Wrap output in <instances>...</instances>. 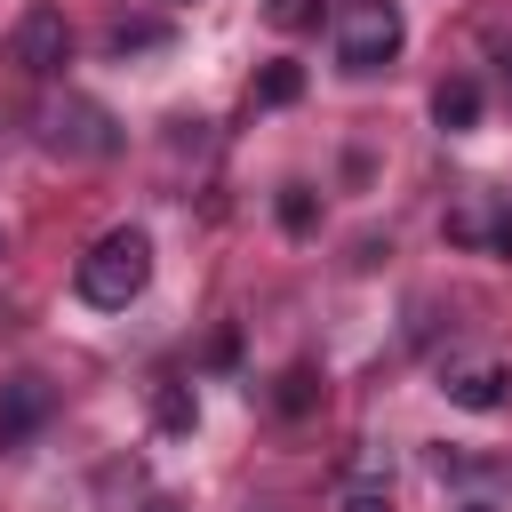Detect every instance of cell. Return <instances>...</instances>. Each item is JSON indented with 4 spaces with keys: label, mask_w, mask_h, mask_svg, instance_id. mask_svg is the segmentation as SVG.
<instances>
[{
    "label": "cell",
    "mask_w": 512,
    "mask_h": 512,
    "mask_svg": "<svg viewBox=\"0 0 512 512\" xmlns=\"http://www.w3.org/2000/svg\"><path fill=\"white\" fill-rule=\"evenodd\" d=\"M144 280H152V240H144L136 224L104 232V240L80 256V272H72L80 304H96V312H128V304L144 296Z\"/></svg>",
    "instance_id": "obj_1"
},
{
    "label": "cell",
    "mask_w": 512,
    "mask_h": 512,
    "mask_svg": "<svg viewBox=\"0 0 512 512\" xmlns=\"http://www.w3.org/2000/svg\"><path fill=\"white\" fill-rule=\"evenodd\" d=\"M400 40H408L400 0H344V8H336V64H344L352 80L384 72V64L400 56Z\"/></svg>",
    "instance_id": "obj_2"
},
{
    "label": "cell",
    "mask_w": 512,
    "mask_h": 512,
    "mask_svg": "<svg viewBox=\"0 0 512 512\" xmlns=\"http://www.w3.org/2000/svg\"><path fill=\"white\" fill-rule=\"evenodd\" d=\"M40 144L64 152V160H112V152H120V120H112L104 104H88V96H64V104H48Z\"/></svg>",
    "instance_id": "obj_3"
},
{
    "label": "cell",
    "mask_w": 512,
    "mask_h": 512,
    "mask_svg": "<svg viewBox=\"0 0 512 512\" xmlns=\"http://www.w3.org/2000/svg\"><path fill=\"white\" fill-rule=\"evenodd\" d=\"M64 56H72V24H64V8L32 0V8L16 16V32H8V64H16L24 80H48V72H64Z\"/></svg>",
    "instance_id": "obj_4"
},
{
    "label": "cell",
    "mask_w": 512,
    "mask_h": 512,
    "mask_svg": "<svg viewBox=\"0 0 512 512\" xmlns=\"http://www.w3.org/2000/svg\"><path fill=\"white\" fill-rule=\"evenodd\" d=\"M440 232H448L456 248H488V256L512 264V200H504V192H464V200L440 216Z\"/></svg>",
    "instance_id": "obj_5"
},
{
    "label": "cell",
    "mask_w": 512,
    "mask_h": 512,
    "mask_svg": "<svg viewBox=\"0 0 512 512\" xmlns=\"http://www.w3.org/2000/svg\"><path fill=\"white\" fill-rule=\"evenodd\" d=\"M48 416H56V392H48L40 376H8V384H0V448H24Z\"/></svg>",
    "instance_id": "obj_6"
},
{
    "label": "cell",
    "mask_w": 512,
    "mask_h": 512,
    "mask_svg": "<svg viewBox=\"0 0 512 512\" xmlns=\"http://www.w3.org/2000/svg\"><path fill=\"white\" fill-rule=\"evenodd\" d=\"M504 384H512V376H504L496 360H456V368H440V392H448L456 408H496Z\"/></svg>",
    "instance_id": "obj_7"
},
{
    "label": "cell",
    "mask_w": 512,
    "mask_h": 512,
    "mask_svg": "<svg viewBox=\"0 0 512 512\" xmlns=\"http://www.w3.org/2000/svg\"><path fill=\"white\" fill-rule=\"evenodd\" d=\"M432 120H440L448 136H464V128L480 120V80H464V72H448V80L432 88Z\"/></svg>",
    "instance_id": "obj_8"
},
{
    "label": "cell",
    "mask_w": 512,
    "mask_h": 512,
    "mask_svg": "<svg viewBox=\"0 0 512 512\" xmlns=\"http://www.w3.org/2000/svg\"><path fill=\"white\" fill-rule=\"evenodd\" d=\"M152 424H160V432H192V424H200L192 384H152Z\"/></svg>",
    "instance_id": "obj_9"
},
{
    "label": "cell",
    "mask_w": 512,
    "mask_h": 512,
    "mask_svg": "<svg viewBox=\"0 0 512 512\" xmlns=\"http://www.w3.org/2000/svg\"><path fill=\"white\" fill-rule=\"evenodd\" d=\"M272 208H280V232H296V240H304V232H320V192H312V184H280V200H272Z\"/></svg>",
    "instance_id": "obj_10"
},
{
    "label": "cell",
    "mask_w": 512,
    "mask_h": 512,
    "mask_svg": "<svg viewBox=\"0 0 512 512\" xmlns=\"http://www.w3.org/2000/svg\"><path fill=\"white\" fill-rule=\"evenodd\" d=\"M144 48H168V24L160 16H120L112 24V56H144Z\"/></svg>",
    "instance_id": "obj_11"
},
{
    "label": "cell",
    "mask_w": 512,
    "mask_h": 512,
    "mask_svg": "<svg viewBox=\"0 0 512 512\" xmlns=\"http://www.w3.org/2000/svg\"><path fill=\"white\" fill-rule=\"evenodd\" d=\"M296 96H304V64H264V72H256V104L280 112V104H296Z\"/></svg>",
    "instance_id": "obj_12"
},
{
    "label": "cell",
    "mask_w": 512,
    "mask_h": 512,
    "mask_svg": "<svg viewBox=\"0 0 512 512\" xmlns=\"http://www.w3.org/2000/svg\"><path fill=\"white\" fill-rule=\"evenodd\" d=\"M264 24L272 32H312L320 24V0H264Z\"/></svg>",
    "instance_id": "obj_13"
},
{
    "label": "cell",
    "mask_w": 512,
    "mask_h": 512,
    "mask_svg": "<svg viewBox=\"0 0 512 512\" xmlns=\"http://www.w3.org/2000/svg\"><path fill=\"white\" fill-rule=\"evenodd\" d=\"M312 400H320V384H312V368H288V376H280V408H288V416H304Z\"/></svg>",
    "instance_id": "obj_14"
},
{
    "label": "cell",
    "mask_w": 512,
    "mask_h": 512,
    "mask_svg": "<svg viewBox=\"0 0 512 512\" xmlns=\"http://www.w3.org/2000/svg\"><path fill=\"white\" fill-rule=\"evenodd\" d=\"M344 512H392V504H384V488H352V496H344Z\"/></svg>",
    "instance_id": "obj_15"
},
{
    "label": "cell",
    "mask_w": 512,
    "mask_h": 512,
    "mask_svg": "<svg viewBox=\"0 0 512 512\" xmlns=\"http://www.w3.org/2000/svg\"><path fill=\"white\" fill-rule=\"evenodd\" d=\"M144 512H184V496H144Z\"/></svg>",
    "instance_id": "obj_16"
},
{
    "label": "cell",
    "mask_w": 512,
    "mask_h": 512,
    "mask_svg": "<svg viewBox=\"0 0 512 512\" xmlns=\"http://www.w3.org/2000/svg\"><path fill=\"white\" fill-rule=\"evenodd\" d=\"M456 512H496V504H456Z\"/></svg>",
    "instance_id": "obj_17"
},
{
    "label": "cell",
    "mask_w": 512,
    "mask_h": 512,
    "mask_svg": "<svg viewBox=\"0 0 512 512\" xmlns=\"http://www.w3.org/2000/svg\"><path fill=\"white\" fill-rule=\"evenodd\" d=\"M504 96H512V56H504Z\"/></svg>",
    "instance_id": "obj_18"
}]
</instances>
